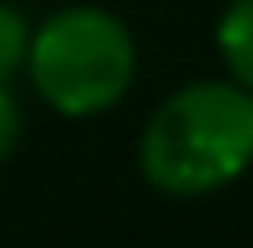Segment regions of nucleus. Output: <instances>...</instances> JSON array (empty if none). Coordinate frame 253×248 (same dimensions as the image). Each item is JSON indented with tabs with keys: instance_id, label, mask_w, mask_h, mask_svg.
I'll return each instance as SVG.
<instances>
[{
	"instance_id": "3",
	"label": "nucleus",
	"mask_w": 253,
	"mask_h": 248,
	"mask_svg": "<svg viewBox=\"0 0 253 248\" xmlns=\"http://www.w3.org/2000/svg\"><path fill=\"white\" fill-rule=\"evenodd\" d=\"M214 49L234 83L253 93V0H229L214 25Z\"/></svg>"
},
{
	"instance_id": "5",
	"label": "nucleus",
	"mask_w": 253,
	"mask_h": 248,
	"mask_svg": "<svg viewBox=\"0 0 253 248\" xmlns=\"http://www.w3.org/2000/svg\"><path fill=\"white\" fill-rule=\"evenodd\" d=\"M20 136H25V107H20V97H15L10 83H0V165L15 156Z\"/></svg>"
},
{
	"instance_id": "2",
	"label": "nucleus",
	"mask_w": 253,
	"mask_h": 248,
	"mask_svg": "<svg viewBox=\"0 0 253 248\" xmlns=\"http://www.w3.org/2000/svg\"><path fill=\"white\" fill-rule=\"evenodd\" d=\"M34 93L68 122L112 112L136 83V39L102 5H68L30 30L25 54Z\"/></svg>"
},
{
	"instance_id": "1",
	"label": "nucleus",
	"mask_w": 253,
	"mask_h": 248,
	"mask_svg": "<svg viewBox=\"0 0 253 248\" xmlns=\"http://www.w3.org/2000/svg\"><path fill=\"white\" fill-rule=\"evenodd\" d=\"M136 165L170 200H200L253 165V93L234 78H195L161 97L141 126Z\"/></svg>"
},
{
	"instance_id": "4",
	"label": "nucleus",
	"mask_w": 253,
	"mask_h": 248,
	"mask_svg": "<svg viewBox=\"0 0 253 248\" xmlns=\"http://www.w3.org/2000/svg\"><path fill=\"white\" fill-rule=\"evenodd\" d=\"M25 54H30V20L0 0V83H10L25 68Z\"/></svg>"
}]
</instances>
